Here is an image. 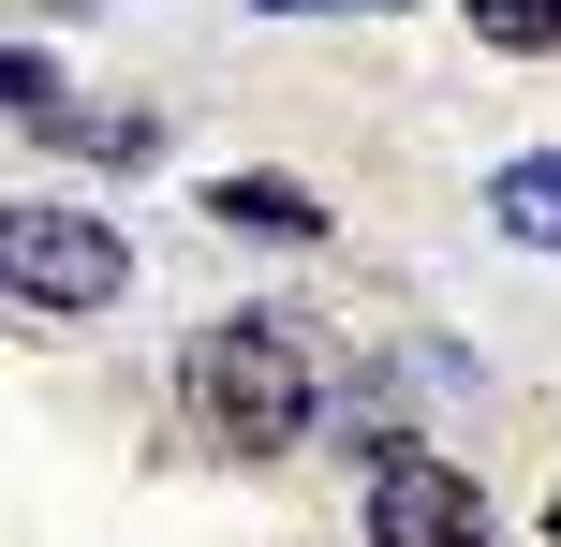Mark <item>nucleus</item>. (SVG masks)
I'll return each instance as SVG.
<instances>
[{
  "mask_svg": "<svg viewBox=\"0 0 561 547\" xmlns=\"http://www.w3.org/2000/svg\"><path fill=\"white\" fill-rule=\"evenodd\" d=\"M178 400H193V430L222 444V459H280V444L310 430V341L280 311H237V326H207V341L178 355Z\"/></svg>",
  "mask_w": 561,
  "mask_h": 547,
  "instance_id": "nucleus-1",
  "label": "nucleus"
},
{
  "mask_svg": "<svg viewBox=\"0 0 561 547\" xmlns=\"http://www.w3.org/2000/svg\"><path fill=\"white\" fill-rule=\"evenodd\" d=\"M0 282H15V311H104V296L134 282V252H118V223H89V207H15V223H0Z\"/></svg>",
  "mask_w": 561,
  "mask_h": 547,
  "instance_id": "nucleus-2",
  "label": "nucleus"
},
{
  "mask_svg": "<svg viewBox=\"0 0 561 547\" xmlns=\"http://www.w3.org/2000/svg\"><path fill=\"white\" fill-rule=\"evenodd\" d=\"M369 547H488V489L458 459H428V444H385V474H369Z\"/></svg>",
  "mask_w": 561,
  "mask_h": 547,
  "instance_id": "nucleus-3",
  "label": "nucleus"
},
{
  "mask_svg": "<svg viewBox=\"0 0 561 547\" xmlns=\"http://www.w3.org/2000/svg\"><path fill=\"white\" fill-rule=\"evenodd\" d=\"M207 223H237V237H325V193H296V178H207Z\"/></svg>",
  "mask_w": 561,
  "mask_h": 547,
  "instance_id": "nucleus-4",
  "label": "nucleus"
},
{
  "mask_svg": "<svg viewBox=\"0 0 561 547\" xmlns=\"http://www.w3.org/2000/svg\"><path fill=\"white\" fill-rule=\"evenodd\" d=\"M488 223H503L517 252H561V148H533V163L488 178Z\"/></svg>",
  "mask_w": 561,
  "mask_h": 547,
  "instance_id": "nucleus-5",
  "label": "nucleus"
},
{
  "mask_svg": "<svg viewBox=\"0 0 561 547\" xmlns=\"http://www.w3.org/2000/svg\"><path fill=\"white\" fill-rule=\"evenodd\" d=\"M15 134H89V118H75V89L45 75V45H15Z\"/></svg>",
  "mask_w": 561,
  "mask_h": 547,
  "instance_id": "nucleus-6",
  "label": "nucleus"
},
{
  "mask_svg": "<svg viewBox=\"0 0 561 547\" xmlns=\"http://www.w3.org/2000/svg\"><path fill=\"white\" fill-rule=\"evenodd\" d=\"M473 30H488L503 59H547V45H561V0H473Z\"/></svg>",
  "mask_w": 561,
  "mask_h": 547,
  "instance_id": "nucleus-7",
  "label": "nucleus"
},
{
  "mask_svg": "<svg viewBox=\"0 0 561 547\" xmlns=\"http://www.w3.org/2000/svg\"><path fill=\"white\" fill-rule=\"evenodd\" d=\"M266 15H369V0H266Z\"/></svg>",
  "mask_w": 561,
  "mask_h": 547,
  "instance_id": "nucleus-8",
  "label": "nucleus"
},
{
  "mask_svg": "<svg viewBox=\"0 0 561 547\" xmlns=\"http://www.w3.org/2000/svg\"><path fill=\"white\" fill-rule=\"evenodd\" d=\"M547 533H561V489H547Z\"/></svg>",
  "mask_w": 561,
  "mask_h": 547,
  "instance_id": "nucleus-9",
  "label": "nucleus"
}]
</instances>
